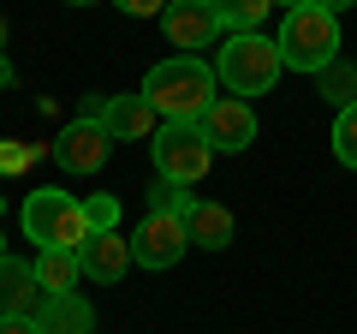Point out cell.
Wrapping results in <instances>:
<instances>
[{"mask_svg": "<svg viewBox=\"0 0 357 334\" xmlns=\"http://www.w3.org/2000/svg\"><path fill=\"white\" fill-rule=\"evenodd\" d=\"M143 96L155 102V114H161V119H185V126H197L203 108L215 102V66L197 60V54H173V60L149 66Z\"/></svg>", "mask_w": 357, "mask_h": 334, "instance_id": "obj_1", "label": "cell"}, {"mask_svg": "<svg viewBox=\"0 0 357 334\" xmlns=\"http://www.w3.org/2000/svg\"><path fill=\"white\" fill-rule=\"evenodd\" d=\"M215 84H227V96H268L280 84L286 60H280V42L250 30V36H227V48L215 54Z\"/></svg>", "mask_w": 357, "mask_h": 334, "instance_id": "obj_2", "label": "cell"}, {"mask_svg": "<svg viewBox=\"0 0 357 334\" xmlns=\"http://www.w3.org/2000/svg\"><path fill=\"white\" fill-rule=\"evenodd\" d=\"M280 60H286V72L321 78L333 60H340V18L321 13L316 0L292 6V13L280 18Z\"/></svg>", "mask_w": 357, "mask_h": 334, "instance_id": "obj_3", "label": "cell"}, {"mask_svg": "<svg viewBox=\"0 0 357 334\" xmlns=\"http://www.w3.org/2000/svg\"><path fill=\"white\" fill-rule=\"evenodd\" d=\"M18 221H24V239H36V251H84V239H89L84 203L72 191H48V185H36L24 197Z\"/></svg>", "mask_w": 357, "mask_h": 334, "instance_id": "obj_4", "label": "cell"}, {"mask_svg": "<svg viewBox=\"0 0 357 334\" xmlns=\"http://www.w3.org/2000/svg\"><path fill=\"white\" fill-rule=\"evenodd\" d=\"M149 155H155V180H173V185H185V191L215 167V150H208L203 131L185 126V119H161V131L149 138Z\"/></svg>", "mask_w": 357, "mask_h": 334, "instance_id": "obj_5", "label": "cell"}, {"mask_svg": "<svg viewBox=\"0 0 357 334\" xmlns=\"http://www.w3.org/2000/svg\"><path fill=\"white\" fill-rule=\"evenodd\" d=\"M197 131H203V143L208 150H227V155H238V150H250L256 143V108L244 102V96H215V102L203 108V119H197Z\"/></svg>", "mask_w": 357, "mask_h": 334, "instance_id": "obj_6", "label": "cell"}, {"mask_svg": "<svg viewBox=\"0 0 357 334\" xmlns=\"http://www.w3.org/2000/svg\"><path fill=\"white\" fill-rule=\"evenodd\" d=\"M185 221L178 215H143L137 227H131V263H137V269H173L178 257H185Z\"/></svg>", "mask_w": 357, "mask_h": 334, "instance_id": "obj_7", "label": "cell"}, {"mask_svg": "<svg viewBox=\"0 0 357 334\" xmlns=\"http://www.w3.org/2000/svg\"><path fill=\"white\" fill-rule=\"evenodd\" d=\"M107 155H114V138H107L102 114L72 119V126L60 131V143H54V161H60L66 173H96V167H107Z\"/></svg>", "mask_w": 357, "mask_h": 334, "instance_id": "obj_8", "label": "cell"}, {"mask_svg": "<svg viewBox=\"0 0 357 334\" xmlns=\"http://www.w3.org/2000/svg\"><path fill=\"white\" fill-rule=\"evenodd\" d=\"M161 30H167V42H173L178 54H185V48H208V42L227 36V24H220V13H215V0H167Z\"/></svg>", "mask_w": 357, "mask_h": 334, "instance_id": "obj_9", "label": "cell"}, {"mask_svg": "<svg viewBox=\"0 0 357 334\" xmlns=\"http://www.w3.org/2000/svg\"><path fill=\"white\" fill-rule=\"evenodd\" d=\"M84 114H102V126H107V138L114 143H137V138H155V131H161V114H155V102L149 96H107V102H89Z\"/></svg>", "mask_w": 357, "mask_h": 334, "instance_id": "obj_10", "label": "cell"}, {"mask_svg": "<svg viewBox=\"0 0 357 334\" xmlns=\"http://www.w3.org/2000/svg\"><path fill=\"white\" fill-rule=\"evenodd\" d=\"M77 263H84L89 281L114 286V281H126V269H131V239H126L119 227H114V233H89L84 251H77Z\"/></svg>", "mask_w": 357, "mask_h": 334, "instance_id": "obj_11", "label": "cell"}, {"mask_svg": "<svg viewBox=\"0 0 357 334\" xmlns=\"http://www.w3.org/2000/svg\"><path fill=\"white\" fill-rule=\"evenodd\" d=\"M42 281H36V263H18V257H0V317H36L42 305Z\"/></svg>", "mask_w": 357, "mask_h": 334, "instance_id": "obj_12", "label": "cell"}, {"mask_svg": "<svg viewBox=\"0 0 357 334\" xmlns=\"http://www.w3.org/2000/svg\"><path fill=\"white\" fill-rule=\"evenodd\" d=\"M36 334H96V310L77 293H48L36 305Z\"/></svg>", "mask_w": 357, "mask_h": 334, "instance_id": "obj_13", "label": "cell"}, {"mask_svg": "<svg viewBox=\"0 0 357 334\" xmlns=\"http://www.w3.org/2000/svg\"><path fill=\"white\" fill-rule=\"evenodd\" d=\"M185 239L203 245V251H227V245H232V209H227V203H208V197H197L191 215H185Z\"/></svg>", "mask_w": 357, "mask_h": 334, "instance_id": "obj_14", "label": "cell"}, {"mask_svg": "<svg viewBox=\"0 0 357 334\" xmlns=\"http://www.w3.org/2000/svg\"><path fill=\"white\" fill-rule=\"evenodd\" d=\"M36 281H42V293H72L84 281L77 251H36Z\"/></svg>", "mask_w": 357, "mask_h": 334, "instance_id": "obj_15", "label": "cell"}, {"mask_svg": "<svg viewBox=\"0 0 357 334\" xmlns=\"http://www.w3.org/2000/svg\"><path fill=\"white\" fill-rule=\"evenodd\" d=\"M220 24H227V36H250V30H262V18L274 13V0H215Z\"/></svg>", "mask_w": 357, "mask_h": 334, "instance_id": "obj_16", "label": "cell"}, {"mask_svg": "<svg viewBox=\"0 0 357 334\" xmlns=\"http://www.w3.org/2000/svg\"><path fill=\"white\" fill-rule=\"evenodd\" d=\"M191 203H197V197L185 191V185H173V180H155L149 185V209H155V215H178V221H185Z\"/></svg>", "mask_w": 357, "mask_h": 334, "instance_id": "obj_17", "label": "cell"}, {"mask_svg": "<svg viewBox=\"0 0 357 334\" xmlns=\"http://www.w3.org/2000/svg\"><path fill=\"white\" fill-rule=\"evenodd\" d=\"M333 155H340V161L357 173V102L340 108V119H333Z\"/></svg>", "mask_w": 357, "mask_h": 334, "instance_id": "obj_18", "label": "cell"}, {"mask_svg": "<svg viewBox=\"0 0 357 334\" xmlns=\"http://www.w3.org/2000/svg\"><path fill=\"white\" fill-rule=\"evenodd\" d=\"M321 90H328V102L351 108V102H357V72H351V66H340V60H333L328 72H321Z\"/></svg>", "mask_w": 357, "mask_h": 334, "instance_id": "obj_19", "label": "cell"}, {"mask_svg": "<svg viewBox=\"0 0 357 334\" xmlns=\"http://www.w3.org/2000/svg\"><path fill=\"white\" fill-rule=\"evenodd\" d=\"M84 215H89V233H114L119 227V197H84Z\"/></svg>", "mask_w": 357, "mask_h": 334, "instance_id": "obj_20", "label": "cell"}, {"mask_svg": "<svg viewBox=\"0 0 357 334\" xmlns=\"http://www.w3.org/2000/svg\"><path fill=\"white\" fill-rule=\"evenodd\" d=\"M119 13H131V18H161L167 13V0H114Z\"/></svg>", "mask_w": 357, "mask_h": 334, "instance_id": "obj_21", "label": "cell"}, {"mask_svg": "<svg viewBox=\"0 0 357 334\" xmlns=\"http://www.w3.org/2000/svg\"><path fill=\"white\" fill-rule=\"evenodd\" d=\"M0 334H36V317H0Z\"/></svg>", "mask_w": 357, "mask_h": 334, "instance_id": "obj_22", "label": "cell"}, {"mask_svg": "<svg viewBox=\"0 0 357 334\" xmlns=\"http://www.w3.org/2000/svg\"><path fill=\"white\" fill-rule=\"evenodd\" d=\"M316 6H321V13H333V18H340V13H351L357 0H316Z\"/></svg>", "mask_w": 357, "mask_h": 334, "instance_id": "obj_23", "label": "cell"}, {"mask_svg": "<svg viewBox=\"0 0 357 334\" xmlns=\"http://www.w3.org/2000/svg\"><path fill=\"white\" fill-rule=\"evenodd\" d=\"M274 6H286V13H292V6H304V0H274Z\"/></svg>", "mask_w": 357, "mask_h": 334, "instance_id": "obj_24", "label": "cell"}, {"mask_svg": "<svg viewBox=\"0 0 357 334\" xmlns=\"http://www.w3.org/2000/svg\"><path fill=\"white\" fill-rule=\"evenodd\" d=\"M66 6H96V0H66Z\"/></svg>", "mask_w": 357, "mask_h": 334, "instance_id": "obj_25", "label": "cell"}, {"mask_svg": "<svg viewBox=\"0 0 357 334\" xmlns=\"http://www.w3.org/2000/svg\"><path fill=\"white\" fill-rule=\"evenodd\" d=\"M0 257H6V239H0Z\"/></svg>", "mask_w": 357, "mask_h": 334, "instance_id": "obj_26", "label": "cell"}]
</instances>
